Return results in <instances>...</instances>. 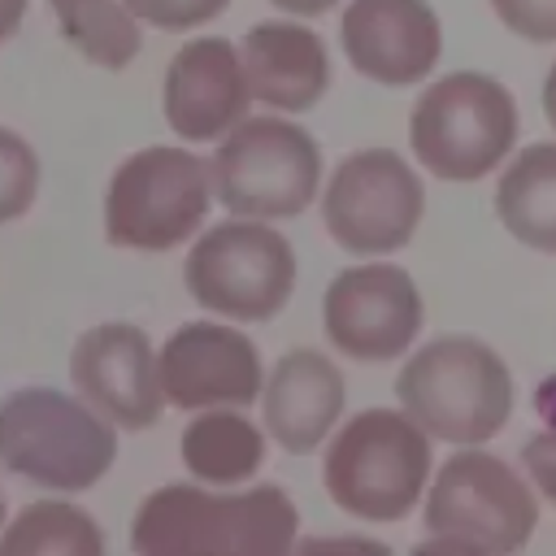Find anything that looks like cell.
Masks as SVG:
<instances>
[{
    "label": "cell",
    "instance_id": "cell-1",
    "mask_svg": "<svg viewBox=\"0 0 556 556\" xmlns=\"http://www.w3.org/2000/svg\"><path fill=\"white\" fill-rule=\"evenodd\" d=\"M300 513L274 482L248 491H204L191 482L156 486L130 526L143 556H282L295 547Z\"/></svg>",
    "mask_w": 556,
    "mask_h": 556
},
{
    "label": "cell",
    "instance_id": "cell-2",
    "mask_svg": "<svg viewBox=\"0 0 556 556\" xmlns=\"http://www.w3.org/2000/svg\"><path fill=\"white\" fill-rule=\"evenodd\" d=\"M400 408L443 443H486L513 417V374L495 348L469 334H439L395 378Z\"/></svg>",
    "mask_w": 556,
    "mask_h": 556
},
{
    "label": "cell",
    "instance_id": "cell-3",
    "mask_svg": "<svg viewBox=\"0 0 556 556\" xmlns=\"http://www.w3.org/2000/svg\"><path fill=\"white\" fill-rule=\"evenodd\" d=\"M117 456V430L83 395L56 387H22L0 400V469L52 486L87 491Z\"/></svg>",
    "mask_w": 556,
    "mask_h": 556
},
{
    "label": "cell",
    "instance_id": "cell-4",
    "mask_svg": "<svg viewBox=\"0 0 556 556\" xmlns=\"http://www.w3.org/2000/svg\"><path fill=\"white\" fill-rule=\"evenodd\" d=\"M321 482L348 517L400 521L430 486V434L400 408H365L330 439Z\"/></svg>",
    "mask_w": 556,
    "mask_h": 556
},
{
    "label": "cell",
    "instance_id": "cell-5",
    "mask_svg": "<svg viewBox=\"0 0 556 556\" xmlns=\"http://www.w3.org/2000/svg\"><path fill=\"white\" fill-rule=\"evenodd\" d=\"M539 526L534 491L491 452H452L426 486V530L417 552H521Z\"/></svg>",
    "mask_w": 556,
    "mask_h": 556
},
{
    "label": "cell",
    "instance_id": "cell-6",
    "mask_svg": "<svg viewBox=\"0 0 556 556\" xmlns=\"http://www.w3.org/2000/svg\"><path fill=\"white\" fill-rule=\"evenodd\" d=\"M408 143L417 161L443 182H473L491 174L517 143L513 91L491 74H443L417 96Z\"/></svg>",
    "mask_w": 556,
    "mask_h": 556
},
{
    "label": "cell",
    "instance_id": "cell-7",
    "mask_svg": "<svg viewBox=\"0 0 556 556\" xmlns=\"http://www.w3.org/2000/svg\"><path fill=\"white\" fill-rule=\"evenodd\" d=\"M208 200V161H200L191 148L152 143L113 169L104 191V235L117 248L169 252L200 230Z\"/></svg>",
    "mask_w": 556,
    "mask_h": 556
},
{
    "label": "cell",
    "instance_id": "cell-8",
    "mask_svg": "<svg viewBox=\"0 0 556 556\" xmlns=\"http://www.w3.org/2000/svg\"><path fill=\"white\" fill-rule=\"evenodd\" d=\"M213 195L235 217H295L313 204L321 182L317 139L282 117H243L208 156Z\"/></svg>",
    "mask_w": 556,
    "mask_h": 556
},
{
    "label": "cell",
    "instance_id": "cell-9",
    "mask_svg": "<svg viewBox=\"0 0 556 556\" xmlns=\"http://www.w3.org/2000/svg\"><path fill=\"white\" fill-rule=\"evenodd\" d=\"M182 278L204 313H222L226 321H269L295 291V248L261 217L217 222L191 243Z\"/></svg>",
    "mask_w": 556,
    "mask_h": 556
},
{
    "label": "cell",
    "instance_id": "cell-10",
    "mask_svg": "<svg viewBox=\"0 0 556 556\" xmlns=\"http://www.w3.org/2000/svg\"><path fill=\"white\" fill-rule=\"evenodd\" d=\"M426 208V187L391 148L343 156L321 191V222L343 252L382 256L413 239Z\"/></svg>",
    "mask_w": 556,
    "mask_h": 556
},
{
    "label": "cell",
    "instance_id": "cell-11",
    "mask_svg": "<svg viewBox=\"0 0 556 556\" xmlns=\"http://www.w3.org/2000/svg\"><path fill=\"white\" fill-rule=\"evenodd\" d=\"M417 282L387 261L348 265L321 295V330L352 361H395L421 330Z\"/></svg>",
    "mask_w": 556,
    "mask_h": 556
},
{
    "label": "cell",
    "instance_id": "cell-12",
    "mask_svg": "<svg viewBox=\"0 0 556 556\" xmlns=\"http://www.w3.org/2000/svg\"><path fill=\"white\" fill-rule=\"evenodd\" d=\"M70 382L100 417L122 430L156 426L169 404L156 348L130 321H100L83 330L70 352Z\"/></svg>",
    "mask_w": 556,
    "mask_h": 556
},
{
    "label": "cell",
    "instance_id": "cell-13",
    "mask_svg": "<svg viewBox=\"0 0 556 556\" xmlns=\"http://www.w3.org/2000/svg\"><path fill=\"white\" fill-rule=\"evenodd\" d=\"M161 387L174 408H248L265 391L256 343L226 321H182L161 343Z\"/></svg>",
    "mask_w": 556,
    "mask_h": 556
},
{
    "label": "cell",
    "instance_id": "cell-14",
    "mask_svg": "<svg viewBox=\"0 0 556 556\" xmlns=\"http://www.w3.org/2000/svg\"><path fill=\"white\" fill-rule=\"evenodd\" d=\"M248 100L252 87L243 56L217 35L187 39L165 65L161 109L178 139H222L248 117Z\"/></svg>",
    "mask_w": 556,
    "mask_h": 556
},
{
    "label": "cell",
    "instance_id": "cell-15",
    "mask_svg": "<svg viewBox=\"0 0 556 556\" xmlns=\"http://www.w3.org/2000/svg\"><path fill=\"white\" fill-rule=\"evenodd\" d=\"M339 35L348 61L382 87L421 83L443 52V26L426 0H348Z\"/></svg>",
    "mask_w": 556,
    "mask_h": 556
},
{
    "label": "cell",
    "instance_id": "cell-16",
    "mask_svg": "<svg viewBox=\"0 0 556 556\" xmlns=\"http://www.w3.org/2000/svg\"><path fill=\"white\" fill-rule=\"evenodd\" d=\"M343 374L339 365L317 352V348H295L287 352L274 374L265 378L261 408H265V430L282 452H313L330 426L343 417Z\"/></svg>",
    "mask_w": 556,
    "mask_h": 556
},
{
    "label": "cell",
    "instance_id": "cell-17",
    "mask_svg": "<svg viewBox=\"0 0 556 556\" xmlns=\"http://www.w3.org/2000/svg\"><path fill=\"white\" fill-rule=\"evenodd\" d=\"M252 100L282 109V113H308L330 91V56L313 26L300 22H256L239 43Z\"/></svg>",
    "mask_w": 556,
    "mask_h": 556
},
{
    "label": "cell",
    "instance_id": "cell-18",
    "mask_svg": "<svg viewBox=\"0 0 556 556\" xmlns=\"http://www.w3.org/2000/svg\"><path fill=\"white\" fill-rule=\"evenodd\" d=\"M178 456L195 482L243 486L265 465V434L239 408H200L178 439Z\"/></svg>",
    "mask_w": 556,
    "mask_h": 556
},
{
    "label": "cell",
    "instance_id": "cell-19",
    "mask_svg": "<svg viewBox=\"0 0 556 556\" xmlns=\"http://www.w3.org/2000/svg\"><path fill=\"white\" fill-rule=\"evenodd\" d=\"M495 217L517 243L556 256V143H530L508 161L495 182Z\"/></svg>",
    "mask_w": 556,
    "mask_h": 556
},
{
    "label": "cell",
    "instance_id": "cell-20",
    "mask_svg": "<svg viewBox=\"0 0 556 556\" xmlns=\"http://www.w3.org/2000/svg\"><path fill=\"white\" fill-rule=\"evenodd\" d=\"M48 9L61 35L100 70H126L143 48L139 17L126 0H48Z\"/></svg>",
    "mask_w": 556,
    "mask_h": 556
},
{
    "label": "cell",
    "instance_id": "cell-21",
    "mask_svg": "<svg viewBox=\"0 0 556 556\" xmlns=\"http://www.w3.org/2000/svg\"><path fill=\"white\" fill-rule=\"evenodd\" d=\"M0 552L4 556H100L104 552V534L74 504L35 500L4 526Z\"/></svg>",
    "mask_w": 556,
    "mask_h": 556
},
{
    "label": "cell",
    "instance_id": "cell-22",
    "mask_svg": "<svg viewBox=\"0 0 556 556\" xmlns=\"http://www.w3.org/2000/svg\"><path fill=\"white\" fill-rule=\"evenodd\" d=\"M35 191H39V156H35V148L17 130L0 126V226L17 222L35 204Z\"/></svg>",
    "mask_w": 556,
    "mask_h": 556
},
{
    "label": "cell",
    "instance_id": "cell-23",
    "mask_svg": "<svg viewBox=\"0 0 556 556\" xmlns=\"http://www.w3.org/2000/svg\"><path fill=\"white\" fill-rule=\"evenodd\" d=\"M135 17L161 26V30H191L213 22L217 13H226L230 0H126Z\"/></svg>",
    "mask_w": 556,
    "mask_h": 556
},
{
    "label": "cell",
    "instance_id": "cell-24",
    "mask_svg": "<svg viewBox=\"0 0 556 556\" xmlns=\"http://www.w3.org/2000/svg\"><path fill=\"white\" fill-rule=\"evenodd\" d=\"M495 17L530 39V43H556V0H491Z\"/></svg>",
    "mask_w": 556,
    "mask_h": 556
},
{
    "label": "cell",
    "instance_id": "cell-25",
    "mask_svg": "<svg viewBox=\"0 0 556 556\" xmlns=\"http://www.w3.org/2000/svg\"><path fill=\"white\" fill-rule=\"evenodd\" d=\"M521 465H526V473L534 478V486L556 504V430L530 434L526 447H521Z\"/></svg>",
    "mask_w": 556,
    "mask_h": 556
},
{
    "label": "cell",
    "instance_id": "cell-26",
    "mask_svg": "<svg viewBox=\"0 0 556 556\" xmlns=\"http://www.w3.org/2000/svg\"><path fill=\"white\" fill-rule=\"evenodd\" d=\"M22 17H26V0H0V43L9 35H17Z\"/></svg>",
    "mask_w": 556,
    "mask_h": 556
},
{
    "label": "cell",
    "instance_id": "cell-27",
    "mask_svg": "<svg viewBox=\"0 0 556 556\" xmlns=\"http://www.w3.org/2000/svg\"><path fill=\"white\" fill-rule=\"evenodd\" d=\"M274 4L295 17H317V13H330V4H339V0H274Z\"/></svg>",
    "mask_w": 556,
    "mask_h": 556
},
{
    "label": "cell",
    "instance_id": "cell-28",
    "mask_svg": "<svg viewBox=\"0 0 556 556\" xmlns=\"http://www.w3.org/2000/svg\"><path fill=\"white\" fill-rule=\"evenodd\" d=\"M543 113H547V122L556 130V65L547 70V83H543Z\"/></svg>",
    "mask_w": 556,
    "mask_h": 556
},
{
    "label": "cell",
    "instance_id": "cell-29",
    "mask_svg": "<svg viewBox=\"0 0 556 556\" xmlns=\"http://www.w3.org/2000/svg\"><path fill=\"white\" fill-rule=\"evenodd\" d=\"M4 526H9V508H4V491H0V534H4Z\"/></svg>",
    "mask_w": 556,
    "mask_h": 556
}]
</instances>
